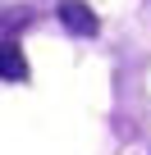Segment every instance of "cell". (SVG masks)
I'll list each match as a JSON object with an SVG mask.
<instances>
[{
    "instance_id": "6da1fadb",
    "label": "cell",
    "mask_w": 151,
    "mask_h": 155,
    "mask_svg": "<svg viewBox=\"0 0 151 155\" xmlns=\"http://www.w3.org/2000/svg\"><path fill=\"white\" fill-rule=\"evenodd\" d=\"M55 14H60V23H64L73 37H96V32H101V18H96V9L87 5V0H60Z\"/></svg>"
},
{
    "instance_id": "7a4b0ae2",
    "label": "cell",
    "mask_w": 151,
    "mask_h": 155,
    "mask_svg": "<svg viewBox=\"0 0 151 155\" xmlns=\"http://www.w3.org/2000/svg\"><path fill=\"white\" fill-rule=\"evenodd\" d=\"M0 78L5 82H28V55L19 41H0Z\"/></svg>"
}]
</instances>
